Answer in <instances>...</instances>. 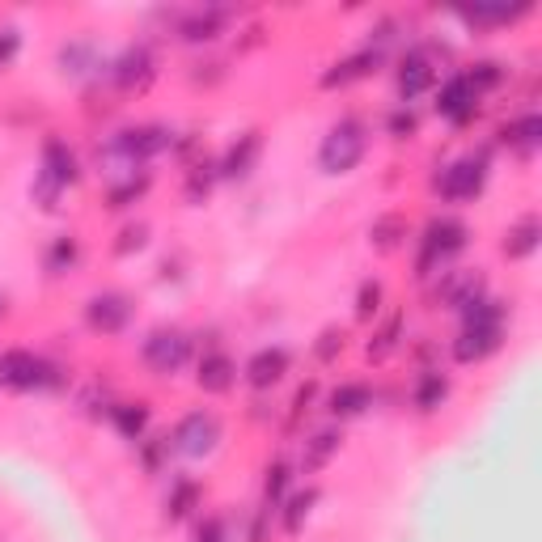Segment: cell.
<instances>
[{
	"label": "cell",
	"mask_w": 542,
	"mask_h": 542,
	"mask_svg": "<svg viewBox=\"0 0 542 542\" xmlns=\"http://www.w3.org/2000/svg\"><path fill=\"white\" fill-rule=\"evenodd\" d=\"M288 479H293V466H288L284 458H276L263 471V500H267V509L271 504H280L284 500V492H288Z\"/></svg>",
	"instance_id": "cell-36"
},
{
	"label": "cell",
	"mask_w": 542,
	"mask_h": 542,
	"mask_svg": "<svg viewBox=\"0 0 542 542\" xmlns=\"http://www.w3.org/2000/svg\"><path fill=\"white\" fill-rule=\"evenodd\" d=\"M399 339H403V314L399 310H394L386 322H382V327H377L373 331V339H369V360H386L394 348H399Z\"/></svg>",
	"instance_id": "cell-33"
},
{
	"label": "cell",
	"mask_w": 542,
	"mask_h": 542,
	"mask_svg": "<svg viewBox=\"0 0 542 542\" xmlns=\"http://www.w3.org/2000/svg\"><path fill=\"white\" fill-rule=\"evenodd\" d=\"M500 144H509V149H517V153H534L538 144H542V115L526 111V115L509 119L500 128Z\"/></svg>",
	"instance_id": "cell-20"
},
{
	"label": "cell",
	"mask_w": 542,
	"mask_h": 542,
	"mask_svg": "<svg viewBox=\"0 0 542 542\" xmlns=\"http://www.w3.org/2000/svg\"><path fill=\"white\" fill-rule=\"evenodd\" d=\"M458 314H462V327H504V305L496 297H487V293H479L475 301H466Z\"/></svg>",
	"instance_id": "cell-27"
},
{
	"label": "cell",
	"mask_w": 542,
	"mask_h": 542,
	"mask_svg": "<svg viewBox=\"0 0 542 542\" xmlns=\"http://www.w3.org/2000/svg\"><path fill=\"white\" fill-rule=\"evenodd\" d=\"M538 238H542V225H538V216H521V221L504 233V255L509 259H526L538 250Z\"/></svg>",
	"instance_id": "cell-24"
},
{
	"label": "cell",
	"mask_w": 542,
	"mask_h": 542,
	"mask_svg": "<svg viewBox=\"0 0 542 542\" xmlns=\"http://www.w3.org/2000/svg\"><path fill=\"white\" fill-rule=\"evenodd\" d=\"M191 360V335L187 331H153L144 339V365L153 373L170 377Z\"/></svg>",
	"instance_id": "cell-8"
},
{
	"label": "cell",
	"mask_w": 542,
	"mask_h": 542,
	"mask_svg": "<svg viewBox=\"0 0 542 542\" xmlns=\"http://www.w3.org/2000/svg\"><path fill=\"white\" fill-rule=\"evenodd\" d=\"M216 178H221L216 161H195V166L187 170V187H183L187 204H204L208 195H212V187H216Z\"/></svg>",
	"instance_id": "cell-31"
},
{
	"label": "cell",
	"mask_w": 542,
	"mask_h": 542,
	"mask_svg": "<svg viewBox=\"0 0 542 542\" xmlns=\"http://www.w3.org/2000/svg\"><path fill=\"white\" fill-rule=\"evenodd\" d=\"M161 449H170V441H153L149 449H144V466H149V471L161 466Z\"/></svg>",
	"instance_id": "cell-46"
},
{
	"label": "cell",
	"mask_w": 542,
	"mask_h": 542,
	"mask_svg": "<svg viewBox=\"0 0 542 542\" xmlns=\"http://www.w3.org/2000/svg\"><path fill=\"white\" fill-rule=\"evenodd\" d=\"M195 382H200V390H208V394H225L233 382H238V365H233V356H225V352H208L200 360Z\"/></svg>",
	"instance_id": "cell-19"
},
{
	"label": "cell",
	"mask_w": 542,
	"mask_h": 542,
	"mask_svg": "<svg viewBox=\"0 0 542 542\" xmlns=\"http://www.w3.org/2000/svg\"><path fill=\"white\" fill-rule=\"evenodd\" d=\"M128 318H132V301L123 293H98L85 305V322L102 335H119L123 327H128Z\"/></svg>",
	"instance_id": "cell-11"
},
{
	"label": "cell",
	"mask_w": 542,
	"mask_h": 542,
	"mask_svg": "<svg viewBox=\"0 0 542 542\" xmlns=\"http://www.w3.org/2000/svg\"><path fill=\"white\" fill-rule=\"evenodd\" d=\"M195 504H200V483H195V479H178V483L170 487V496H166V521L191 517Z\"/></svg>",
	"instance_id": "cell-34"
},
{
	"label": "cell",
	"mask_w": 542,
	"mask_h": 542,
	"mask_svg": "<svg viewBox=\"0 0 542 542\" xmlns=\"http://www.w3.org/2000/svg\"><path fill=\"white\" fill-rule=\"evenodd\" d=\"M106 68H111V81L123 89V94H144L157 77V56H153L149 43H132V47H123Z\"/></svg>",
	"instance_id": "cell-5"
},
{
	"label": "cell",
	"mask_w": 542,
	"mask_h": 542,
	"mask_svg": "<svg viewBox=\"0 0 542 542\" xmlns=\"http://www.w3.org/2000/svg\"><path fill=\"white\" fill-rule=\"evenodd\" d=\"M43 263H47V271H51V276H64V271H72V267L81 263V242L72 238V233H60V238L47 246Z\"/></svg>",
	"instance_id": "cell-30"
},
{
	"label": "cell",
	"mask_w": 542,
	"mask_h": 542,
	"mask_svg": "<svg viewBox=\"0 0 542 542\" xmlns=\"http://www.w3.org/2000/svg\"><path fill=\"white\" fill-rule=\"evenodd\" d=\"M530 5H517V9H462L458 17L466 26H509L517 22V17H526Z\"/></svg>",
	"instance_id": "cell-35"
},
{
	"label": "cell",
	"mask_w": 542,
	"mask_h": 542,
	"mask_svg": "<svg viewBox=\"0 0 542 542\" xmlns=\"http://www.w3.org/2000/svg\"><path fill=\"white\" fill-rule=\"evenodd\" d=\"M369 149V128L360 119H339L335 128L322 136V149H318V166L327 174H348L360 166V157Z\"/></svg>",
	"instance_id": "cell-2"
},
{
	"label": "cell",
	"mask_w": 542,
	"mask_h": 542,
	"mask_svg": "<svg viewBox=\"0 0 542 542\" xmlns=\"http://www.w3.org/2000/svg\"><path fill=\"white\" fill-rule=\"evenodd\" d=\"M479 293H487V284H483L479 271H445L441 284H437V293H432V301L462 310V305H466V301H475Z\"/></svg>",
	"instance_id": "cell-15"
},
{
	"label": "cell",
	"mask_w": 542,
	"mask_h": 542,
	"mask_svg": "<svg viewBox=\"0 0 542 542\" xmlns=\"http://www.w3.org/2000/svg\"><path fill=\"white\" fill-rule=\"evenodd\" d=\"M0 314H5V297H0Z\"/></svg>",
	"instance_id": "cell-47"
},
{
	"label": "cell",
	"mask_w": 542,
	"mask_h": 542,
	"mask_svg": "<svg viewBox=\"0 0 542 542\" xmlns=\"http://www.w3.org/2000/svg\"><path fill=\"white\" fill-rule=\"evenodd\" d=\"M339 445H343V432L339 428H322V432H314L310 441H305V454H301V471L305 475H314V471H322L335 454H339Z\"/></svg>",
	"instance_id": "cell-21"
},
{
	"label": "cell",
	"mask_w": 542,
	"mask_h": 542,
	"mask_svg": "<svg viewBox=\"0 0 542 542\" xmlns=\"http://www.w3.org/2000/svg\"><path fill=\"white\" fill-rule=\"evenodd\" d=\"M170 449H178L183 458H204L216 449V441H221V420H216L212 411H191L178 420L174 437H166Z\"/></svg>",
	"instance_id": "cell-6"
},
{
	"label": "cell",
	"mask_w": 542,
	"mask_h": 542,
	"mask_svg": "<svg viewBox=\"0 0 542 542\" xmlns=\"http://www.w3.org/2000/svg\"><path fill=\"white\" fill-rule=\"evenodd\" d=\"M195 542H225V521L221 517H208L204 526H200V538Z\"/></svg>",
	"instance_id": "cell-45"
},
{
	"label": "cell",
	"mask_w": 542,
	"mask_h": 542,
	"mask_svg": "<svg viewBox=\"0 0 542 542\" xmlns=\"http://www.w3.org/2000/svg\"><path fill=\"white\" fill-rule=\"evenodd\" d=\"M149 187H153V178L149 174H123L119 178V183L111 187V191H106V208H111V212H123V208H132L136 200H144V195H149Z\"/></svg>",
	"instance_id": "cell-25"
},
{
	"label": "cell",
	"mask_w": 542,
	"mask_h": 542,
	"mask_svg": "<svg viewBox=\"0 0 542 542\" xmlns=\"http://www.w3.org/2000/svg\"><path fill=\"white\" fill-rule=\"evenodd\" d=\"M449 399V377L441 373V369H424L420 373V382H415V394H411V403H415V411H437L441 403Z\"/></svg>",
	"instance_id": "cell-22"
},
{
	"label": "cell",
	"mask_w": 542,
	"mask_h": 542,
	"mask_svg": "<svg viewBox=\"0 0 542 542\" xmlns=\"http://www.w3.org/2000/svg\"><path fill=\"white\" fill-rule=\"evenodd\" d=\"M466 238H471V229H466L458 216H437L428 229H424V242H420V259H415V276L428 280L437 263L454 259L458 250H466Z\"/></svg>",
	"instance_id": "cell-3"
},
{
	"label": "cell",
	"mask_w": 542,
	"mask_h": 542,
	"mask_svg": "<svg viewBox=\"0 0 542 542\" xmlns=\"http://www.w3.org/2000/svg\"><path fill=\"white\" fill-rule=\"evenodd\" d=\"M0 386L5 390H47L60 386V365H51L47 356L34 352H5L0 356Z\"/></svg>",
	"instance_id": "cell-4"
},
{
	"label": "cell",
	"mask_w": 542,
	"mask_h": 542,
	"mask_svg": "<svg viewBox=\"0 0 542 542\" xmlns=\"http://www.w3.org/2000/svg\"><path fill=\"white\" fill-rule=\"evenodd\" d=\"M17 51H22V34H17L13 26L0 30V68H9L17 60Z\"/></svg>",
	"instance_id": "cell-44"
},
{
	"label": "cell",
	"mask_w": 542,
	"mask_h": 542,
	"mask_svg": "<svg viewBox=\"0 0 542 542\" xmlns=\"http://www.w3.org/2000/svg\"><path fill=\"white\" fill-rule=\"evenodd\" d=\"M43 174H51L60 187H72L81 178V161H77V153H72L60 136H51L43 144Z\"/></svg>",
	"instance_id": "cell-18"
},
{
	"label": "cell",
	"mask_w": 542,
	"mask_h": 542,
	"mask_svg": "<svg viewBox=\"0 0 542 542\" xmlns=\"http://www.w3.org/2000/svg\"><path fill=\"white\" fill-rule=\"evenodd\" d=\"M314 399H318V382H305V386L293 394V411H288V428H297V424H301V415L314 407Z\"/></svg>",
	"instance_id": "cell-43"
},
{
	"label": "cell",
	"mask_w": 542,
	"mask_h": 542,
	"mask_svg": "<svg viewBox=\"0 0 542 542\" xmlns=\"http://www.w3.org/2000/svg\"><path fill=\"white\" fill-rule=\"evenodd\" d=\"M365 407H373V390L365 382H343L331 390V415L348 420V415H360Z\"/></svg>",
	"instance_id": "cell-23"
},
{
	"label": "cell",
	"mask_w": 542,
	"mask_h": 542,
	"mask_svg": "<svg viewBox=\"0 0 542 542\" xmlns=\"http://www.w3.org/2000/svg\"><path fill=\"white\" fill-rule=\"evenodd\" d=\"M483 183H487V153H466V157L454 161V166H445V174L437 178V191L445 195V200L462 204V200H475V195L483 191Z\"/></svg>",
	"instance_id": "cell-7"
},
{
	"label": "cell",
	"mask_w": 542,
	"mask_h": 542,
	"mask_svg": "<svg viewBox=\"0 0 542 542\" xmlns=\"http://www.w3.org/2000/svg\"><path fill=\"white\" fill-rule=\"evenodd\" d=\"M462 77L471 81V89H475V94H487V89L504 85V64H496V60H479L471 72H462Z\"/></svg>",
	"instance_id": "cell-37"
},
{
	"label": "cell",
	"mask_w": 542,
	"mask_h": 542,
	"mask_svg": "<svg viewBox=\"0 0 542 542\" xmlns=\"http://www.w3.org/2000/svg\"><path fill=\"white\" fill-rule=\"evenodd\" d=\"M288 365H293V356H288L284 348H259L246 360V382L255 390H271L288 373Z\"/></svg>",
	"instance_id": "cell-16"
},
{
	"label": "cell",
	"mask_w": 542,
	"mask_h": 542,
	"mask_svg": "<svg viewBox=\"0 0 542 542\" xmlns=\"http://www.w3.org/2000/svg\"><path fill=\"white\" fill-rule=\"evenodd\" d=\"M170 144H174L170 128H161V123H140V128L115 132L111 144L102 149V157H106V161H119V166L128 170V174H136V166H144V161L157 157V153H166Z\"/></svg>",
	"instance_id": "cell-1"
},
{
	"label": "cell",
	"mask_w": 542,
	"mask_h": 542,
	"mask_svg": "<svg viewBox=\"0 0 542 542\" xmlns=\"http://www.w3.org/2000/svg\"><path fill=\"white\" fill-rule=\"evenodd\" d=\"M403 238H407V221H403L399 212L377 216L373 229H369V242H373L377 250H399V246H403Z\"/></svg>",
	"instance_id": "cell-32"
},
{
	"label": "cell",
	"mask_w": 542,
	"mask_h": 542,
	"mask_svg": "<svg viewBox=\"0 0 542 542\" xmlns=\"http://www.w3.org/2000/svg\"><path fill=\"white\" fill-rule=\"evenodd\" d=\"M149 403H115L111 407V420L119 428V437H128V441H140L144 437V428H149Z\"/></svg>",
	"instance_id": "cell-28"
},
{
	"label": "cell",
	"mask_w": 542,
	"mask_h": 542,
	"mask_svg": "<svg viewBox=\"0 0 542 542\" xmlns=\"http://www.w3.org/2000/svg\"><path fill=\"white\" fill-rule=\"evenodd\" d=\"M60 191L64 187L51 174H39V178H34V187H30V195H34V204H39V208H56L60 204Z\"/></svg>",
	"instance_id": "cell-42"
},
{
	"label": "cell",
	"mask_w": 542,
	"mask_h": 542,
	"mask_svg": "<svg viewBox=\"0 0 542 542\" xmlns=\"http://www.w3.org/2000/svg\"><path fill=\"white\" fill-rule=\"evenodd\" d=\"M386 132H390L394 140H407V136L420 132V115H415L411 106H399V111H390V119H386Z\"/></svg>",
	"instance_id": "cell-41"
},
{
	"label": "cell",
	"mask_w": 542,
	"mask_h": 542,
	"mask_svg": "<svg viewBox=\"0 0 542 542\" xmlns=\"http://www.w3.org/2000/svg\"><path fill=\"white\" fill-rule=\"evenodd\" d=\"M144 246H149V225H144V221L123 225L119 238H115V255L123 259V255H132V250H144Z\"/></svg>",
	"instance_id": "cell-40"
},
{
	"label": "cell",
	"mask_w": 542,
	"mask_h": 542,
	"mask_svg": "<svg viewBox=\"0 0 542 542\" xmlns=\"http://www.w3.org/2000/svg\"><path fill=\"white\" fill-rule=\"evenodd\" d=\"M437 115H445L454 128H466L475 115H479V94L471 89V81L462 77H449L445 85H441V94H437Z\"/></svg>",
	"instance_id": "cell-9"
},
{
	"label": "cell",
	"mask_w": 542,
	"mask_h": 542,
	"mask_svg": "<svg viewBox=\"0 0 542 542\" xmlns=\"http://www.w3.org/2000/svg\"><path fill=\"white\" fill-rule=\"evenodd\" d=\"M382 60H386V51L365 47V51H356V56H343L339 64H331L318 77V85L322 89H343V85H352V81H365V77H373V72L382 68Z\"/></svg>",
	"instance_id": "cell-10"
},
{
	"label": "cell",
	"mask_w": 542,
	"mask_h": 542,
	"mask_svg": "<svg viewBox=\"0 0 542 542\" xmlns=\"http://www.w3.org/2000/svg\"><path fill=\"white\" fill-rule=\"evenodd\" d=\"M432 77H437V68H432V60L424 56V51H407L403 64H399V98H403V106L411 98H420L432 85Z\"/></svg>",
	"instance_id": "cell-17"
},
{
	"label": "cell",
	"mask_w": 542,
	"mask_h": 542,
	"mask_svg": "<svg viewBox=\"0 0 542 542\" xmlns=\"http://www.w3.org/2000/svg\"><path fill=\"white\" fill-rule=\"evenodd\" d=\"M314 504H318V487H305V492L288 496L284 513H280L284 534H301V526H305V521H310V513H314Z\"/></svg>",
	"instance_id": "cell-29"
},
{
	"label": "cell",
	"mask_w": 542,
	"mask_h": 542,
	"mask_svg": "<svg viewBox=\"0 0 542 542\" xmlns=\"http://www.w3.org/2000/svg\"><path fill=\"white\" fill-rule=\"evenodd\" d=\"M504 339V327H462V335L454 339V360L458 365H479L487 360Z\"/></svg>",
	"instance_id": "cell-13"
},
{
	"label": "cell",
	"mask_w": 542,
	"mask_h": 542,
	"mask_svg": "<svg viewBox=\"0 0 542 542\" xmlns=\"http://www.w3.org/2000/svg\"><path fill=\"white\" fill-rule=\"evenodd\" d=\"M382 297H386L382 280H365V284H360V293H356V318L360 322H373L377 310H382Z\"/></svg>",
	"instance_id": "cell-38"
},
{
	"label": "cell",
	"mask_w": 542,
	"mask_h": 542,
	"mask_svg": "<svg viewBox=\"0 0 542 542\" xmlns=\"http://www.w3.org/2000/svg\"><path fill=\"white\" fill-rule=\"evenodd\" d=\"M259 153H263V132H242L225 149V157L216 161V170H221V178H246L250 170H255Z\"/></svg>",
	"instance_id": "cell-14"
},
{
	"label": "cell",
	"mask_w": 542,
	"mask_h": 542,
	"mask_svg": "<svg viewBox=\"0 0 542 542\" xmlns=\"http://www.w3.org/2000/svg\"><path fill=\"white\" fill-rule=\"evenodd\" d=\"M94 68H102V56L94 43H64L60 47V72L64 77H89Z\"/></svg>",
	"instance_id": "cell-26"
},
{
	"label": "cell",
	"mask_w": 542,
	"mask_h": 542,
	"mask_svg": "<svg viewBox=\"0 0 542 542\" xmlns=\"http://www.w3.org/2000/svg\"><path fill=\"white\" fill-rule=\"evenodd\" d=\"M229 9L225 5H208V9H191L178 17V39H187V43H212L216 34H221L229 26Z\"/></svg>",
	"instance_id": "cell-12"
},
{
	"label": "cell",
	"mask_w": 542,
	"mask_h": 542,
	"mask_svg": "<svg viewBox=\"0 0 542 542\" xmlns=\"http://www.w3.org/2000/svg\"><path fill=\"white\" fill-rule=\"evenodd\" d=\"M343 343H348V331H343V327H327V331L318 335V343H314V356L322 360V365H331V360H339Z\"/></svg>",
	"instance_id": "cell-39"
}]
</instances>
